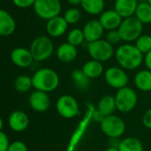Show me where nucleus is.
Returning <instances> with one entry per match:
<instances>
[{
    "mask_svg": "<svg viewBox=\"0 0 151 151\" xmlns=\"http://www.w3.org/2000/svg\"><path fill=\"white\" fill-rule=\"evenodd\" d=\"M115 58L119 65L128 71L139 68L144 60V55L134 44L125 42L115 50Z\"/></svg>",
    "mask_w": 151,
    "mask_h": 151,
    "instance_id": "f257e3e1",
    "label": "nucleus"
},
{
    "mask_svg": "<svg viewBox=\"0 0 151 151\" xmlns=\"http://www.w3.org/2000/svg\"><path fill=\"white\" fill-rule=\"evenodd\" d=\"M33 88L36 90L50 93L58 88L60 79L58 73L48 67L38 69L32 76Z\"/></svg>",
    "mask_w": 151,
    "mask_h": 151,
    "instance_id": "f03ea898",
    "label": "nucleus"
},
{
    "mask_svg": "<svg viewBox=\"0 0 151 151\" xmlns=\"http://www.w3.org/2000/svg\"><path fill=\"white\" fill-rule=\"evenodd\" d=\"M29 50L35 61L42 62L52 56L54 51V43L50 36L39 35L32 41Z\"/></svg>",
    "mask_w": 151,
    "mask_h": 151,
    "instance_id": "7ed1b4c3",
    "label": "nucleus"
},
{
    "mask_svg": "<svg viewBox=\"0 0 151 151\" xmlns=\"http://www.w3.org/2000/svg\"><path fill=\"white\" fill-rule=\"evenodd\" d=\"M118 30L121 36V40L125 42L131 43L135 42L142 35L143 24L133 16L123 19Z\"/></svg>",
    "mask_w": 151,
    "mask_h": 151,
    "instance_id": "20e7f679",
    "label": "nucleus"
},
{
    "mask_svg": "<svg viewBox=\"0 0 151 151\" xmlns=\"http://www.w3.org/2000/svg\"><path fill=\"white\" fill-rule=\"evenodd\" d=\"M87 50L91 59H95L102 63L110 60L115 55L113 45L104 39L88 42Z\"/></svg>",
    "mask_w": 151,
    "mask_h": 151,
    "instance_id": "39448f33",
    "label": "nucleus"
},
{
    "mask_svg": "<svg viewBox=\"0 0 151 151\" xmlns=\"http://www.w3.org/2000/svg\"><path fill=\"white\" fill-rule=\"evenodd\" d=\"M117 110L122 113H128L132 111L137 105L138 96L132 88L127 86L118 89L115 95Z\"/></svg>",
    "mask_w": 151,
    "mask_h": 151,
    "instance_id": "423d86ee",
    "label": "nucleus"
},
{
    "mask_svg": "<svg viewBox=\"0 0 151 151\" xmlns=\"http://www.w3.org/2000/svg\"><path fill=\"white\" fill-rule=\"evenodd\" d=\"M102 132L111 139H118L121 137L126 132V123L119 116L110 115L104 117L100 123Z\"/></svg>",
    "mask_w": 151,
    "mask_h": 151,
    "instance_id": "0eeeda50",
    "label": "nucleus"
},
{
    "mask_svg": "<svg viewBox=\"0 0 151 151\" xmlns=\"http://www.w3.org/2000/svg\"><path fill=\"white\" fill-rule=\"evenodd\" d=\"M33 8L40 19L49 20L60 15L62 4L60 0H36Z\"/></svg>",
    "mask_w": 151,
    "mask_h": 151,
    "instance_id": "6e6552de",
    "label": "nucleus"
},
{
    "mask_svg": "<svg viewBox=\"0 0 151 151\" xmlns=\"http://www.w3.org/2000/svg\"><path fill=\"white\" fill-rule=\"evenodd\" d=\"M56 109L58 113L66 119L75 118L80 112V107L77 100L70 95L61 96L57 101Z\"/></svg>",
    "mask_w": 151,
    "mask_h": 151,
    "instance_id": "1a4fd4ad",
    "label": "nucleus"
},
{
    "mask_svg": "<svg viewBox=\"0 0 151 151\" xmlns=\"http://www.w3.org/2000/svg\"><path fill=\"white\" fill-rule=\"evenodd\" d=\"M104 80L110 87L120 89L127 86L129 77L125 69L120 66H111L104 72Z\"/></svg>",
    "mask_w": 151,
    "mask_h": 151,
    "instance_id": "9d476101",
    "label": "nucleus"
},
{
    "mask_svg": "<svg viewBox=\"0 0 151 151\" xmlns=\"http://www.w3.org/2000/svg\"><path fill=\"white\" fill-rule=\"evenodd\" d=\"M87 106H88V110H87L86 115L83 118V119L80 122V124L78 125V127H76V129L74 131V133L73 134V135L70 139V142L68 143V147H67L66 151H75L77 145L79 144L80 141L83 137L90 121L93 120L92 114H93L95 108L90 104H87Z\"/></svg>",
    "mask_w": 151,
    "mask_h": 151,
    "instance_id": "9b49d317",
    "label": "nucleus"
},
{
    "mask_svg": "<svg viewBox=\"0 0 151 151\" xmlns=\"http://www.w3.org/2000/svg\"><path fill=\"white\" fill-rule=\"evenodd\" d=\"M68 26L69 24L64 18V16L59 15L47 20L45 29L47 35L50 37L58 38L63 36L66 33L68 29Z\"/></svg>",
    "mask_w": 151,
    "mask_h": 151,
    "instance_id": "f8f14e48",
    "label": "nucleus"
},
{
    "mask_svg": "<svg viewBox=\"0 0 151 151\" xmlns=\"http://www.w3.org/2000/svg\"><path fill=\"white\" fill-rule=\"evenodd\" d=\"M10 59L12 64L20 68L29 67L35 61L30 50L23 47H17L13 49L11 51Z\"/></svg>",
    "mask_w": 151,
    "mask_h": 151,
    "instance_id": "ddd939ff",
    "label": "nucleus"
},
{
    "mask_svg": "<svg viewBox=\"0 0 151 151\" xmlns=\"http://www.w3.org/2000/svg\"><path fill=\"white\" fill-rule=\"evenodd\" d=\"M28 103L33 111L36 112H44L50 108V98L48 93L35 89L29 96Z\"/></svg>",
    "mask_w": 151,
    "mask_h": 151,
    "instance_id": "4468645a",
    "label": "nucleus"
},
{
    "mask_svg": "<svg viewBox=\"0 0 151 151\" xmlns=\"http://www.w3.org/2000/svg\"><path fill=\"white\" fill-rule=\"evenodd\" d=\"M82 31L85 36V41L88 43L102 39L105 29L99 19H91L83 26Z\"/></svg>",
    "mask_w": 151,
    "mask_h": 151,
    "instance_id": "2eb2a0df",
    "label": "nucleus"
},
{
    "mask_svg": "<svg viewBox=\"0 0 151 151\" xmlns=\"http://www.w3.org/2000/svg\"><path fill=\"white\" fill-rule=\"evenodd\" d=\"M99 21L106 31H111L119 29L123 21V18L114 9H110L101 13Z\"/></svg>",
    "mask_w": 151,
    "mask_h": 151,
    "instance_id": "dca6fc26",
    "label": "nucleus"
},
{
    "mask_svg": "<svg viewBox=\"0 0 151 151\" xmlns=\"http://www.w3.org/2000/svg\"><path fill=\"white\" fill-rule=\"evenodd\" d=\"M8 126L16 133L24 132L29 126V118L22 111H14L8 118Z\"/></svg>",
    "mask_w": 151,
    "mask_h": 151,
    "instance_id": "f3484780",
    "label": "nucleus"
},
{
    "mask_svg": "<svg viewBox=\"0 0 151 151\" xmlns=\"http://www.w3.org/2000/svg\"><path fill=\"white\" fill-rule=\"evenodd\" d=\"M16 21L12 15L6 10H0V35L7 37L16 30Z\"/></svg>",
    "mask_w": 151,
    "mask_h": 151,
    "instance_id": "a211bd4d",
    "label": "nucleus"
},
{
    "mask_svg": "<svg viewBox=\"0 0 151 151\" xmlns=\"http://www.w3.org/2000/svg\"><path fill=\"white\" fill-rule=\"evenodd\" d=\"M139 3V0H115L114 10L123 19L133 17Z\"/></svg>",
    "mask_w": 151,
    "mask_h": 151,
    "instance_id": "6ab92c4d",
    "label": "nucleus"
},
{
    "mask_svg": "<svg viewBox=\"0 0 151 151\" xmlns=\"http://www.w3.org/2000/svg\"><path fill=\"white\" fill-rule=\"evenodd\" d=\"M56 55L59 61L63 63H71L76 59L78 56V49L67 42H63L57 48Z\"/></svg>",
    "mask_w": 151,
    "mask_h": 151,
    "instance_id": "aec40b11",
    "label": "nucleus"
},
{
    "mask_svg": "<svg viewBox=\"0 0 151 151\" xmlns=\"http://www.w3.org/2000/svg\"><path fill=\"white\" fill-rule=\"evenodd\" d=\"M82 72L90 79H96L104 73V68L102 62H99L95 59H90L87 61L81 68Z\"/></svg>",
    "mask_w": 151,
    "mask_h": 151,
    "instance_id": "412c9836",
    "label": "nucleus"
},
{
    "mask_svg": "<svg viewBox=\"0 0 151 151\" xmlns=\"http://www.w3.org/2000/svg\"><path fill=\"white\" fill-rule=\"evenodd\" d=\"M135 87L143 92L151 91V71L143 69L136 73L134 76Z\"/></svg>",
    "mask_w": 151,
    "mask_h": 151,
    "instance_id": "4be33fe9",
    "label": "nucleus"
},
{
    "mask_svg": "<svg viewBox=\"0 0 151 151\" xmlns=\"http://www.w3.org/2000/svg\"><path fill=\"white\" fill-rule=\"evenodd\" d=\"M83 11L92 16L101 15L104 12L105 1L104 0H82L81 4Z\"/></svg>",
    "mask_w": 151,
    "mask_h": 151,
    "instance_id": "5701e85b",
    "label": "nucleus"
},
{
    "mask_svg": "<svg viewBox=\"0 0 151 151\" xmlns=\"http://www.w3.org/2000/svg\"><path fill=\"white\" fill-rule=\"evenodd\" d=\"M104 117L112 115L115 110H117V105H116V100L115 96H111V95H106L103 96L97 104L96 108Z\"/></svg>",
    "mask_w": 151,
    "mask_h": 151,
    "instance_id": "b1692460",
    "label": "nucleus"
},
{
    "mask_svg": "<svg viewBox=\"0 0 151 151\" xmlns=\"http://www.w3.org/2000/svg\"><path fill=\"white\" fill-rule=\"evenodd\" d=\"M134 17L141 21L143 25L151 24V5L148 2H140L135 13Z\"/></svg>",
    "mask_w": 151,
    "mask_h": 151,
    "instance_id": "393cba45",
    "label": "nucleus"
},
{
    "mask_svg": "<svg viewBox=\"0 0 151 151\" xmlns=\"http://www.w3.org/2000/svg\"><path fill=\"white\" fill-rule=\"evenodd\" d=\"M118 148L119 151H143V144L135 137H127L119 142Z\"/></svg>",
    "mask_w": 151,
    "mask_h": 151,
    "instance_id": "a878e982",
    "label": "nucleus"
},
{
    "mask_svg": "<svg viewBox=\"0 0 151 151\" xmlns=\"http://www.w3.org/2000/svg\"><path fill=\"white\" fill-rule=\"evenodd\" d=\"M71 78L75 85V87L79 89L85 90L88 88L90 85V79L82 72L81 69H75L71 73Z\"/></svg>",
    "mask_w": 151,
    "mask_h": 151,
    "instance_id": "bb28decb",
    "label": "nucleus"
},
{
    "mask_svg": "<svg viewBox=\"0 0 151 151\" xmlns=\"http://www.w3.org/2000/svg\"><path fill=\"white\" fill-rule=\"evenodd\" d=\"M13 86L16 91L19 93H26L28 90H30V88L33 87L32 77L28 75H25V74L19 75L14 80Z\"/></svg>",
    "mask_w": 151,
    "mask_h": 151,
    "instance_id": "cd10ccee",
    "label": "nucleus"
},
{
    "mask_svg": "<svg viewBox=\"0 0 151 151\" xmlns=\"http://www.w3.org/2000/svg\"><path fill=\"white\" fill-rule=\"evenodd\" d=\"M66 42L75 47L81 45L85 42V36H84L82 29H81V28L71 29L67 34Z\"/></svg>",
    "mask_w": 151,
    "mask_h": 151,
    "instance_id": "c85d7f7f",
    "label": "nucleus"
},
{
    "mask_svg": "<svg viewBox=\"0 0 151 151\" xmlns=\"http://www.w3.org/2000/svg\"><path fill=\"white\" fill-rule=\"evenodd\" d=\"M134 45L143 55L147 54L151 50V35H142L134 42Z\"/></svg>",
    "mask_w": 151,
    "mask_h": 151,
    "instance_id": "c756f323",
    "label": "nucleus"
},
{
    "mask_svg": "<svg viewBox=\"0 0 151 151\" xmlns=\"http://www.w3.org/2000/svg\"><path fill=\"white\" fill-rule=\"evenodd\" d=\"M63 16L69 25H74L80 21L81 18V12L76 7H70L65 10Z\"/></svg>",
    "mask_w": 151,
    "mask_h": 151,
    "instance_id": "7c9ffc66",
    "label": "nucleus"
},
{
    "mask_svg": "<svg viewBox=\"0 0 151 151\" xmlns=\"http://www.w3.org/2000/svg\"><path fill=\"white\" fill-rule=\"evenodd\" d=\"M105 40H106L107 42H110L111 44H112V45L118 44L120 41H122V40H121V36H120L119 32L118 29L107 31Z\"/></svg>",
    "mask_w": 151,
    "mask_h": 151,
    "instance_id": "2f4dec72",
    "label": "nucleus"
},
{
    "mask_svg": "<svg viewBox=\"0 0 151 151\" xmlns=\"http://www.w3.org/2000/svg\"><path fill=\"white\" fill-rule=\"evenodd\" d=\"M12 4L19 9H27L34 6L36 0H12Z\"/></svg>",
    "mask_w": 151,
    "mask_h": 151,
    "instance_id": "473e14b6",
    "label": "nucleus"
},
{
    "mask_svg": "<svg viewBox=\"0 0 151 151\" xmlns=\"http://www.w3.org/2000/svg\"><path fill=\"white\" fill-rule=\"evenodd\" d=\"M7 151H28L27 145L21 141H15L11 142Z\"/></svg>",
    "mask_w": 151,
    "mask_h": 151,
    "instance_id": "72a5a7b5",
    "label": "nucleus"
},
{
    "mask_svg": "<svg viewBox=\"0 0 151 151\" xmlns=\"http://www.w3.org/2000/svg\"><path fill=\"white\" fill-rule=\"evenodd\" d=\"M11 142H9L8 136L3 132H0V151H7Z\"/></svg>",
    "mask_w": 151,
    "mask_h": 151,
    "instance_id": "f704fd0d",
    "label": "nucleus"
},
{
    "mask_svg": "<svg viewBox=\"0 0 151 151\" xmlns=\"http://www.w3.org/2000/svg\"><path fill=\"white\" fill-rule=\"evenodd\" d=\"M142 123L144 127L151 130V108L149 109L142 116Z\"/></svg>",
    "mask_w": 151,
    "mask_h": 151,
    "instance_id": "c9c22d12",
    "label": "nucleus"
},
{
    "mask_svg": "<svg viewBox=\"0 0 151 151\" xmlns=\"http://www.w3.org/2000/svg\"><path fill=\"white\" fill-rule=\"evenodd\" d=\"M104 119V116L97 109H95L94 111H93V114H92V119L94 121H96V122H97V123L100 124Z\"/></svg>",
    "mask_w": 151,
    "mask_h": 151,
    "instance_id": "e433bc0d",
    "label": "nucleus"
},
{
    "mask_svg": "<svg viewBox=\"0 0 151 151\" xmlns=\"http://www.w3.org/2000/svg\"><path fill=\"white\" fill-rule=\"evenodd\" d=\"M143 63L146 66V68L148 70L151 71V50L149 51L147 54L144 55V60H143Z\"/></svg>",
    "mask_w": 151,
    "mask_h": 151,
    "instance_id": "4c0bfd02",
    "label": "nucleus"
},
{
    "mask_svg": "<svg viewBox=\"0 0 151 151\" xmlns=\"http://www.w3.org/2000/svg\"><path fill=\"white\" fill-rule=\"evenodd\" d=\"M81 1H82V0H66V2H67L69 4L73 5V6H76V5H79V4L81 5Z\"/></svg>",
    "mask_w": 151,
    "mask_h": 151,
    "instance_id": "58836bf2",
    "label": "nucleus"
},
{
    "mask_svg": "<svg viewBox=\"0 0 151 151\" xmlns=\"http://www.w3.org/2000/svg\"><path fill=\"white\" fill-rule=\"evenodd\" d=\"M104 151H119V150L118 147H109Z\"/></svg>",
    "mask_w": 151,
    "mask_h": 151,
    "instance_id": "ea45409f",
    "label": "nucleus"
},
{
    "mask_svg": "<svg viewBox=\"0 0 151 151\" xmlns=\"http://www.w3.org/2000/svg\"><path fill=\"white\" fill-rule=\"evenodd\" d=\"M147 2H148V3H149V4H150V5H151V0H148Z\"/></svg>",
    "mask_w": 151,
    "mask_h": 151,
    "instance_id": "a19ab883",
    "label": "nucleus"
},
{
    "mask_svg": "<svg viewBox=\"0 0 151 151\" xmlns=\"http://www.w3.org/2000/svg\"><path fill=\"white\" fill-rule=\"evenodd\" d=\"M148 0H141V2H147Z\"/></svg>",
    "mask_w": 151,
    "mask_h": 151,
    "instance_id": "79ce46f5",
    "label": "nucleus"
}]
</instances>
